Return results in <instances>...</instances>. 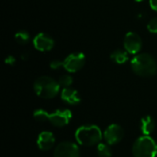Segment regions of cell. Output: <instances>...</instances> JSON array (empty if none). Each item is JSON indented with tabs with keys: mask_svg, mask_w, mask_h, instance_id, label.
<instances>
[{
	"mask_svg": "<svg viewBox=\"0 0 157 157\" xmlns=\"http://www.w3.org/2000/svg\"><path fill=\"white\" fill-rule=\"evenodd\" d=\"M75 137L76 142L83 146L91 147L98 145L101 143L103 138L102 132L100 128L97 125L87 124L79 127L75 133Z\"/></svg>",
	"mask_w": 157,
	"mask_h": 157,
	"instance_id": "2",
	"label": "cell"
},
{
	"mask_svg": "<svg viewBox=\"0 0 157 157\" xmlns=\"http://www.w3.org/2000/svg\"><path fill=\"white\" fill-rule=\"evenodd\" d=\"M147 29L152 33H157V17L152 18L147 24Z\"/></svg>",
	"mask_w": 157,
	"mask_h": 157,
	"instance_id": "19",
	"label": "cell"
},
{
	"mask_svg": "<svg viewBox=\"0 0 157 157\" xmlns=\"http://www.w3.org/2000/svg\"><path fill=\"white\" fill-rule=\"evenodd\" d=\"M72 119V112L69 109H56L55 111L49 113L47 121L54 127L62 128L69 124Z\"/></svg>",
	"mask_w": 157,
	"mask_h": 157,
	"instance_id": "5",
	"label": "cell"
},
{
	"mask_svg": "<svg viewBox=\"0 0 157 157\" xmlns=\"http://www.w3.org/2000/svg\"><path fill=\"white\" fill-rule=\"evenodd\" d=\"M61 98L68 105H77L81 102V98L79 97L77 90L73 89L71 87L63 89L61 93Z\"/></svg>",
	"mask_w": 157,
	"mask_h": 157,
	"instance_id": "12",
	"label": "cell"
},
{
	"mask_svg": "<svg viewBox=\"0 0 157 157\" xmlns=\"http://www.w3.org/2000/svg\"><path fill=\"white\" fill-rule=\"evenodd\" d=\"M47 116H48V112L42 109H38L36 110H34L33 112V117L37 121L40 122H43L47 121Z\"/></svg>",
	"mask_w": 157,
	"mask_h": 157,
	"instance_id": "17",
	"label": "cell"
},
{
	"mask_svg": "<svg viewBox=\"0 0 157 157\" xmlns=\"http://www.w3.org/2000/svg\"><path fill=\"white\" fill-rule=\"evenodd\" d=\"M136 2H142V1H144V0H135Z\"/></svg>",
	"mask_w": 157,
	"mask_h": 157,
	"instance_id": "23",
	"label": "cell"
},
{
	"mask_svg": "<svg viewBox=\"0 0 157 157\" xmlns=\"http://www.w3.org/2000/svg\"><path fill=\"white\" fill-rule=\"evenodd\" d=\"M132 155L134 157H156L157 143L151 136L143 135L135 140Z\"/></svg>",
	"mask_w": 157,
	"mask_h": 157,
	"instance_id": "4",
	"label": "cell"
},
{
	"mask_svg": "<svg viewBox=\"0 0 157 157\" xmlns=\"http://www.w3.org/2000/svg\"><path fill=\"white\" fill-rule=\"evenodd\" d=\"M33 45L35 49L40 52H48L52 49L54 40L49 34L41 32L35 36L33 40Z\"/></svg>",
	"mask_w": 157,
	"mask_h": 157,
	"instance_id": "10",
	"label": "cell"
},
{
	"mask_svg": "<svg viewBox=\"0 0 157 157\" xmlns=\"http://www.w3.org/2000/svg\"><path fill=\"white\" fill-rule=\"evenodd\" d=\"M58 83H59L60 86H62L63 88L70 87L71 85L73 84V77L69 75H63L59 78Z\"/></svg>",
	"mask_w": 157,
	"mask_h": 157,
	"instance_id": "18",
	"label": "cell"
},
{
	"mask_svg": "<svg viewBox=\"0 0 157 157\" xmlns=\"http://www.w3.org/2000/svg\"><path fill=\"white\" fill-rule=\"evenodd\" d=\"M53 157H80V150L73 142H62L55 147Z\"/></svg>",
	"mask_w": 157,
	"mask_h": 157,
	"instance_id": "6",
	"label": "cell"
},
{
	"mask_svg": "<svg viewBox=\"0 0 157 157\" xmlns=\"http://www.w3.org/2000/svg\"><path fill=\"white\" fill-rule=\"evenodd\" d=\"M29 33L26 30H19L15 34V39L17 42L20 44H26L29 40Z\"/></svg>",
	"mask_w": 157,
	"mask_h": 157,
	"instance_id": "16",
	"label": "cell"
},
{
	"mask_svg": "<svg viewBox=\"0 0 157 157\" xmlns=\"http://www.w3.org/2000/svg\"><path fill=\"white\" fill-rule=\"evenodd\" d=\"M5 63H7V64H9V65H13V64L16 63V59H15V57H13L12 55H8V56L6 58Z\"/></svg>",
	"mask_w": 157,
	"mask_h": 157,
	"instance_id": "21",
	"label": "cell"
},
{
	"mask_svg": "<svg viewBox=\"0 0 157 157\" xmlns=\"http://www.w3.org/2000/svg\"><path fill=\"white\" fill-rule=\"evenodd\" d=\"M142 39L135 32H128L124 38V48L128 53L136 54L142 49Z\"/></svg>",
	"mask_w": 157,
	"mask_h": 157,
	"instance_id": "9",
	"label": "cell"
},
{
	"mask_svg": "<svg viewBox=\"0 0 157 157\" xmlns=\"http://www.w3.org/2000/svg\"><path fill=\"white\" fill-rule=\"evenodd\" d=\"M132 71L140 76L149 77L157 74V63L149 53H140L134 56L131 62Z\"/></svg>",
	"mask_w": 157,
	"mask_h": 157,
	"instance_id": "1",
	"label": "cell"
},
{
	"mask_svg": "<svg viewBox=\"0 0 157 157\" xmlns=\"http://www.w3.org/2000/svg\"><path fill=\"white\" fill-rule=\"evenodd\" d=\"M124 137V130L119 124H110L107 127L103 133V138L105 142L109 145H114L119 144Z\"/></svg>",
	"mask_w": 157,
	"mask_h": 157,
	"instance_id": "7",
	"label": "cell"
},
{
	"mask_svg": "<svg viewBox=\"0 0 157 157\" xmlns=\"http://www.w3.org/2000/svg\"><path fill=\"white\" fill-rule=\"evenodd\" d=\"M155 129V122L152 116H144L142 118L140 121V131L143 133V135H148L150 136Z\"/></svg>",
	"mask_w": 157,
	"mask_h": 157,
	"instance_id": "13",
	"label": "cell"
},
{
	"mask_svg": "<svg viewBox=\"0 0 157 157\" xmlns=\"http://www.w3.org/2000/svg\"><path fill=\"white\" fill-rule=\"evenodd\" d=\"M86 63L84 53L77 52L69 54L63 61V68L69 73H75L81 70Z\"/></svg>",
	"mask_w": 157,
	"mask_h": 157,
	"instance_id": "8",
	"label": "cell"
},
{
	"mask_svg": "<svg viewBox=\"0 0 157 157\" xmlns=\"http://www.w3.org/2000/svg\"><path fill=\"white\" fill-rule=\"evenodd\" d=\"M110 59L118 64H122L126 63L129 59L128 52L123 50H116L110 54Z\"/></svg>",
	"mask_w": 157,
	"mask_h": 157,
	"instance_id": "14",
	"label": "cell"
},
{
	"mask_svg": "<svg viewBox=\"0 0 157 157\" xmlns=\"http://www.w3.org/2000/svg\"><path fill=\"white\" fill-rule=\"evenodd\" d=\"M97 154L99 157H111L112 151L110 145L105 143H99L97 145Z\"/></svg>",
	"mask_w": 157,
	"mask_h": 157,
	"instance_id": "15",
	"label": "cell"
},
{
	"mask_svg": "<svg viewBox=\"0 0 157 157\" xmlns=\"http://www.w3.org/2000/svg\"><path fill=\"white\" fill-rule=\"evenodd\" d=\"M50 66L52 69H59L61 67H63V62H61L59 60H54L50 63Z\"/></svg>",
	"mask_w": 157,
	"mask_h": 157,
	"instance_id": "20",
	"label": "cell"
},
{
	"mask_svg": "<svg viewBox=\"0 0 157 157\" xmlns=\"http://www.w3.org/2000/svg\"><path fill=\"white\" fill-rule=\"evenodd\" d=\"M150 6L153 10L157 11V0H150Z\"/></svg>",
	"mask_w": 157,
	"mask_h": 157,
	"instance_id": "22",
	"label": "cell"
},
{
	"mask_svg": "<svg viewBox=\"0 0 157 157\" xmlns=\"http://www.w3.org/2000/svg\"><path fill=\"white\" fill-rule=\"evenodd\" d=\"M60 87L58 81L50 76H40L33 84V89L36 95L44 99L55 98L60 91Z\"/></svg>",
	"mask_w": 157,
	"mask_h": 157,
	"instance_id": "3",
	"label": "cell"
},
{
	"mask_svg": "<svg viewBox=\"0 0 157 157\" xmlns=\"http://www.w3.org/2000/svg\"><path fill=\"white\" fill-rule=\"evenodd\" d=\"M55 144V138L52 132L44 131L41 132L37 139V145L40 150L41 151H49L51 150Z\"/></svg>",
	"mask_w": 157,
	"mask_h": 157,
	"instance_id": "11",
	"label": "cell"
}]
</instances>
